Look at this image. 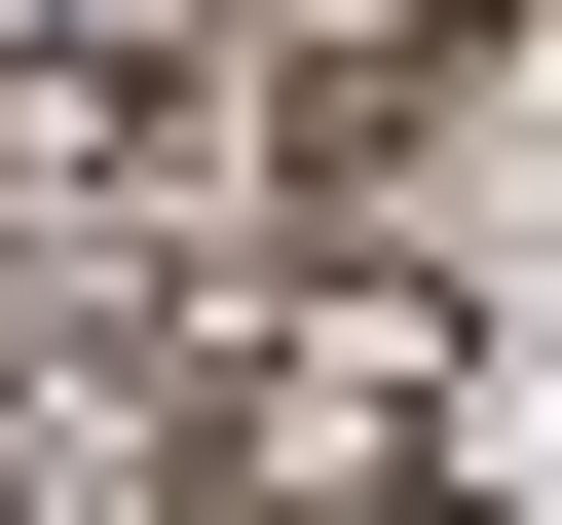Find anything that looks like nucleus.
<instances>
[{"label":"nucleus","instance_id":"nucleus-1","mask_svg":"<svg viewBox=\"0 0 562 525\" xmlns=\"http://www.w3.org/2000/svg\"><path fill=\"white\" fill-rule=\"evenodd\" d=\"M450 262H262V301L188 338V525H413L450 488Z\"/></svg>","mask_w":562,"mask_h":525}]
</instances>
